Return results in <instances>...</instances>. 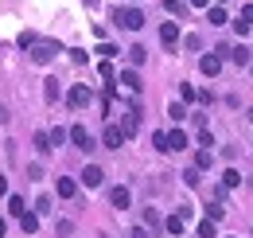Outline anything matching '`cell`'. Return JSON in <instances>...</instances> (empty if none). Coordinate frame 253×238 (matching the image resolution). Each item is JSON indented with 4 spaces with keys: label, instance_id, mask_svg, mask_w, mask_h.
<instances>
[{
    "label": "cell",
    "instance_id": "obj_36",
    "mask_svg": "<svg viewBox=\"0 0 253 238\" xmlns=\"http://www.w3.org/2000/svg\"><path fill=\"white\" fill-rule=\"evenodd\" d=\"M0 195H8V176H0Z\"/></svg>",
    "mask_w": 253,
    "mask_h": 238
},
{
    "label": "cell",
    "instance_id": "obj_19",
    "mask_svg": "<svg viewBox=\"0 0 253 238\" xmlns=\"http://www.w3.org/2000/svg\"><path fill=\"white\" fill-rule=\"evenodd\" d=\"M24 211H28V203H24L20 195H8V215H12V219H20Z\"/></svg>",
    "mask_w": 253,
    "mask_h": 238
},
{
    "label": "cell",
    "instance_id": "obj_5",
    "mask_svg": "<svg viewBox=\"0 0 253 238\" xmlns=\"http://www.w3.org/2000/svg\"><path fill=\"white\" fill-rule=\"evenodd\" d=\"M199 70H203L207 78H218V70H222V55H203V59H199Z\"/></svg>",
    "mask_w": 253,
    "mask_h": 238
},
{
    "label": "cell",
    "instance_id": "obj_40",
    "mask_svg": "<svg viewBox=\"0 0 253 238\" xmlns=\"http://www.w3.org/2000/svg\"><path fill=\"white\" fill-rule=\"evenodd\" d=\"M250 74H253V62H250Z\"/></svg>",
    "mask_w": 253,
    "mask_h": 238
},
{
    "label": "cell",
    "instance_id": "obj_12",
    "mask_svg": "<svg viewBox=\"0 0 253 238\" xmlns=\"http://www.w3.org/2000/svg\"><path fill=\"white\" fill-rule=\"evenodd\" d=\"M187 149V133H183V129H171V133H168V152H183Z\"/></svg>",
    "mask_w": 253,
    "mask_h": 238
},
{
    "label": "cell",
    "instance_id": "obj_39",
    "mask_svg": "<svg viewBox=\"0 0 253 238\" xmlns=\"http://www.w3.org/2000/svg\"><path fill=\"white\" fill-rule=\"evenodd\" d=\"M86 4H90V8H97V0H86Z\"/></svg>",
    "mask_w": 253,
    "mask_h": 238
},
{
    "label": "cell",
    "instance_id": "obj_32",
    "mask_svg": "<svg viewBox=\"0 0 253 238\" xmlns=\"http://www.w3.org/2000/svg\"><path fill=\"white\" fill-rule=\"evenodd\" d=\"M164 8H168V12H175V16H179V12H183V0H164Z\"/></svg>",
    "mask_w": 253,
    "mask_h": 238
},
{
    "label": "cell",
    "instance_id": "obj_30",
    "mask_svg": "<svg viewBox=\"0 0 253 238\" xmlns=\"http://www.w3.org/2000/svg\"><path fill=\"white\" fill-rule=\"evenodd\" d=\"M199 145H203V149H211V145H214V137H211V129H199Z\"/></svg>",
    "mask_w": 253,
    "mask_h": 238
},
{
    "label": "cell",
    "instance_id": "obj_27",
    "mask_svg": "<svg viewBox=\"0 0 253 238\" xmlns=\"http://www.w3.org/2000/svg\"><path fill=\"white\" fill-rule=\"evenodd\" d=\"M117 51H121V47H117V43H101V47H97V55H101V59H113V55H117Z\"/></svg>",
    "mask_w": 253,
    "mask_h": 238
},
{
    "label": "cell",
    "instance_id": "obj_18",
    "mask_svg": "<svg viewBox=\"0 0 253 238\" xmlns=\"http://www.w3.org/2000/svg\"><path fill=\"white\" fill-rule=\"evenodd\" d=\"M211 164H214V152H211V149H199V152H195V168H199V172H207Z\"/></svg>",
    "mask_w": 253,
    "mask_h": 238
},
{
    "label": "cell",
    "instance_id": "obj_23",
    "mask_svg": "<svg viewBox=\"0 0 253 238\" xmlns=\"http://www.w3.org/2000/svg\"><path fill=\"white\" fill-rule=\"evenodd\" d=\"M222 215H226V207H222L218 199H211V203H207V219H211V223H218Z\"/></svg>",
    "mask_w": 253,
    "mask_h": 238
},
{
    "label": "cell",
    "instance_id": "obj_25",
    "mask_svg": "<svg viewBox=\"0 0 253 238\" xmlns=\"http://www.w3.org/2000/svg\"><path fill=\"white\" fill-rule=\"evenodd\" d=\"M144 59H148V51H144L140 43H136V47H128V62H132V66H140Z\"/></svg>",
    "mask_w": 253,
    "mask_h": 238
},
{
    "label": "cell",
    "instance_id": "obj_31",
    "mask_svg": "<svg viewBox=\"0 0 253 238\" xmlns=\"http://www.w3.org/2000/svg\"><path fill=\"white\" fill-rule=\"evenodd\" d=\"M35 211H43V215H47V211H51V195H39V199H35Z\"/></svg>",
    "mask_w": 253,
    "mask_h": 238
},
{
    "label": "cell",
    "instance_id": "obj_29",
    "mask_svg": "<svg viewBox=\"0 0 253 238\" xmlns=\"http://www.w3.org/2000/svg\"><path fill=\"white\" fill-rule=\"evenodd\" d=\"M152 145H156L160 152H168V133H152Z\"/></svg>",
    "mask_w": 253,
    "mask_h": 238
},
{
    "label": "cell",
    "instance_id": "obj_37",
    "mask_svg": "<svg viewBox=\"0 0 253 238\" xmlns=\"http://www.w3.org/2000/svg\"><path fill=\"white\" fill-rule=\"evenodd\" d=\"M191 4H195V8H211V0H191Z\"/></svg>",
    "mask_w": 253,
    "mask_h": 238
},
{
    "label": "cell",
    "instance_id": "obj_1",
    "mask_svg": "<svg viewBox=\"0 0 253 238\" xmlns=\"http://www.w3.org/2000/svg\"><path fill=\"white\" fill-rule=\"evenodd\" d=\"M113 20H117V28H125V31H140L144 28V12H140V8H117Z\"/></svg>",
    "mask_w": 253,
    "mask_h": 238
},
{
    "label": "cell",
    "instance_id": "obj_7",
    "mask_svg": "<svg viewBox=\"0 0 253 238\" xmlns=\"http://www.w3.org/2000/svg\"><path fill=\"white\" fill-rule=\"evenodd\" d=\"M59 51H63V47H59L55 39H47V43H39V47H35V55H32V59H35V62H47V59H55Z\"/></svg>",
    "mask_w": 253,
    "mask_h": 238
},
{
    "label": "cell",
    "instance_id": "obj_33",
    "mask_svg": "<svg viewBox=\"0 0 253 238\" xmlns=\"http://www.w3.org/2000/svg\"><path fill=\"white\" fill-rule=\"evenodd\" d=\"M35 149H39V152L51 149V145H47V133H35Z\"/></svg>",
    "mask_w": 253,
    "mask_h": 238
},
{
    "label": "cell",
    "instance_id": "obj_4",
    "mask_svg": "<svg viewBox=\"0 0 253 238\" xmlns=\"http://www.w3.org/2000/svg\"><path fill=\"white\" fill-rule=\"evenodd\" d=\"M101 145H105V149H121V145H125V133H121V125H105V133H101Z\"/></svg>",
    "mask_w": 253,
    "mask_h": 238
},
{
    "label": "cell",
    "instance_id": "obj_20",
    "mask_svg": "<svg viewBox=\"0 0 253 238\" xmlns=\"http://www.w3.org/2000/svg\"><path fill=\"white\" fill-rule=\"evenodd\" d=\"M179 102L187 106V102H199V90L191 86V82H179Z\"/></svg>",
    "mask_w": 253,
    "mask_h": 238
},
{
    "label": "cell",
    "instance_id": "obj_28",
    "mask_svg": "<svg viewBox=\"0 0 253 238\" xmlns=\"http://www.w3.org/2000/svg\"><path fill=\"white\" fill-rule=\"evenodd\" d=\"M199 238H214V223H211V219L199 223Z\"/></svg>",
    "mask_w": 253,
    "mask_h": 238
},
{
    "label": "cell",
    "instance_id": "obj_11",
    "mask_svg": "<svg viewBox=\"0 0 253 238\" xmlns=\"http://www.w3.org/2000/svg\"><path fill=\"white\" fill-rule=\"evenodd\" d=\"M55 191H59V199H74V195H78V179H74V176H63L59 183H55Z\"/></svg>",
    "mask_w": 253,
    "mask_h": 238
},
{
    "label": "cell",
    "instance_id": "obj_24",
    "mask_svg": "<svg viewBox=\"0 0 253 238\" xmlns=\"http://www.w3.org/2000/svg\"><path fill=\"white\" fill-rule=\"evenodd\" d=\"M168 118H171V121H183V118H187V106H183V102H171V106H168Z\"/></svg>",
    "mask_w": 253,
    "mask_h": 238
},
{
    "label": "cell",
    "instance_id": "obj_22",
    "mask_svg": "<svg viewBox=\"0 0 253 238\" xmlns=\"http://www.w3.org/2000/svg\"><path fill=\"white\" fill-rule=\"evenodd\" d=\"M43 98L47 102H59V78H47L43 82Z\"/></svg>",
    "mask_w": 253,
    "mask_h": 238
},
{
    "label": "cell",
    "instance_id": "obj_3",
    "mask_svg": "<svg viewBox=\"0 0 253 238\" xmlns=\"http://www.w3.org/2000/svg\"><path fill=\"white\" fill-rule=\"evenodd\" d=\"M90 98H94V94H90V86H70V90H66V106H70V110L90 106Z\"/></svg>",
    "mask_w": 253,
    "mask_h": 238
},
{
    "label": "cell",
    "instance_id": "obj_6",
    "mask_svg": "<svg viewBox=\"0 0 253 238\" xmlns=\"http://www.w3.org/2000/svg\"><path fill=\"white\" fill-rule=\"evenodd\" d=\"M101 179H105V172H101L97 164H86V168H82V187H101Z\"/></svg>",
    "mask_w": 253,
    "mask_h": 238
},
{
    "label": "cell",
    "instance_id": "obj_9",
    "mask_svg": "<svg viewBox=\"0 0 253 238\" xmlns=\"http://www.w3.org/2000/svg\"><path fill=\"white\" fill-rule=\"evenodd\" d=\"M109 203L117 211H125L128 203H132V191H128V187H109Z\"/></svg>",
    "mask_w": 253,
    "mask_h": 238
},
{
    "label": "cell",
    "instance_id": "obj_10",
    "mask_svg": "<svg viewBox=\"0 0 253 238\" xmlns=\"http://www.w3.org/2000/svg\"><path fill=\"white\" fill-rule=\"evenodd\" d=\"M117 82H121V86H125L128 94H140V74H136L132 66H128V70H121V74H117Z\"/></svg>",
    "mask_w": 253,
    "mask_h": 238
},
{
    "label": "cell",
    "instance_id": "obj_34",
    "mask_svg": "<svg viewBox=\"0 0 253 238\" xmlns=\"http://www.w3.org/2000/svg\"><path fill=\"white\" fill-rule=\"evenodd\" d=\"M238 20H246V24L253 28V4H246V8H242V16H238Z\"/></svg>",
    "mask_w": 253,
    "mask_h": 238
},
{
    "label": "cell",
    "instance_id": "obj_2",
    "mask_svg": "<svg viewBox=\"0 0 253 238\" xmlns=\"http://www.w3.org/2000/svg\"><path fill=\"white\" fill-rule=\"evenodd\" d=\"M66 137H70V145H78L82 152H94V137H90V129H86V125H70V129H66Z\"/></svg>",
    "mask_w": 253,
    "mask_h": 238
},
{
    "label": "cell",
    "instance_id": "obj_35",
    "mask_svg": "<svg viewBox=\"0 0 253 238\" xmlns=\"http://www.w3.org/2000/svg\"><path fill=\"white\" fill-rule=\"evenodd\" d=\"M183 179H187L191 187H199V168H191V172H183Z\"/></svg>",
    "mask_w": 253,
    "mask_h": 238
},
{
    "label": "cell",
    "instance_id": "obj_14",
    "mask_svg": "<svg viewBox=\"0 0 253 238\" xmlns=\"http://www.w3.org/2000/svg\"><path fill=\"white\" fill-rule=\"evenodd\" d=\"M20 231H24V235H35V231H39V215H35V211H24V215H20Z\"/></svg>",
    "mask_w": 253,
    "mask_h": 238
},
{
    "label": "cell",
    "instance_id": "obj_16",
    "mask_svg": "<svg viewBox=\"0 0 253 238\" xmlns=\"http://www.w3.org/2000/svg\"><path fill=\"white\" fill-rule=\"evenodd\" d=\"M136 129H140V114H136V110H128L125 121H121V133H125V137H132Z\"/></svg>",
    "mask_w": 253,
    "mask_h": 238
},
{
    "label": "cell",
    "instance_id": "obj_15",
    "mask_svg": "<svg viewBox=\"0 0 253 238\" xmlns=\"http://www.w3.org/2000/svg\"><path fill=\"white\" fill-rule=\"evenodd\" d=\"M183 227H187L183 215H168V219H164V231H168V235H183Z\"/></svg>",
    "mask_w": 253,
    "mask_h": 238
},
{
    "label": "cell",
    "instance_id": "obj_38",
    "mask_svg": "<svg viewBox=\"0 0 253 238\" xmlns=\"http://www.w3.org/2000/svg\"><path fill=\"white\" fill-rule=\"evenodd\" d=\"M4 231H8V223H4V219H0V238H4Z\"/></svg>",
    "mask_w": 253,
    "mask_h": 238
},
{
    "label": "cell",
    "instance_id": "obj_41",
    "mask_svg": "<svg viewBox=\"0 0 253 238\" xmlns=\"http://www.w3.org/2000/svg\"><path fill=\"white\" fill-rule=\"evenodd\" d=\"M218 4H226V0H218Z\"/></svg>",
    "mask_w": 253,
    "mask_h": 238
},
{
    "label": "cell",
    "instance_id": "obj_26",
    "mask_svg": "<svg viewBox=\"0 0 253 238\" xmlns=\"http://www.w3.org/2000/svg\"><path fill=\"white\" fill-rule=\"evenodd\" d=\"M63 141H66V129H59V125H55V129L47 133V145H63Z\"/></svg>",
    "mask_w": 253,
    "mask_h": 238
},
{
    "label": "cell",
    "instance_id": "obj_8",
    "mask_svg": "<svg viewBox=\"0 0 253 238\" xmlns=\"http://www.w3.org/2000/svg\"><path fill=\"white\" fill-rule=\"evenodd\" d=\"M160 43H164V47H175V43H179V24H175V20H168V24L160 28Z\"/></svg>",
    "mask_w": 253,
    "mask_h": 238
},
{
    "label": "cell",
    "instance_id": "obj_21",
    "mask_svg": "<svg viewBox=\"0 0 253 238\" xmlns=\"http://www.w3.org/2000/svg\"><path fill=\"white\" fill-rule=\"evenodd\" d=\"M97 74H101L105 82H117V70H113V62H109V59H101V62H97Z\"/></svg>",
    "mask_w": 253,
    "mask_h": 238
},
{
    "label": "cell",
    "instance_id": "obj_17",
    "mask_svg": "<svg viewBox=\"0 0 253 238\" xmlns=\"http://www.w3.org/2000/svg\"><path fill=\"white\" fill-rule=\"evenodd\" d=\"M222 187H226V191L242 187V172H238V168H226V172H222Z\"/></svg>",
    "mask_w": 253,
    "mask_h": 238
},
{
    "label": "cell",
    "instance_id": "obj_13",
    "mask_svg": "<svg viewBox=\"0 0 253 238\" xmlns=\"http://www.w3.org/2000/svg\"><path fill=\"white\" fill-rule=\"evenodd\" d=\"M207 20H211L214 28H222V24H230V16H226V8H222V4H211V8H207Z\"/></svg>",
    "mask_w": 253,
    "mask_h": 238
}]
</instances>
